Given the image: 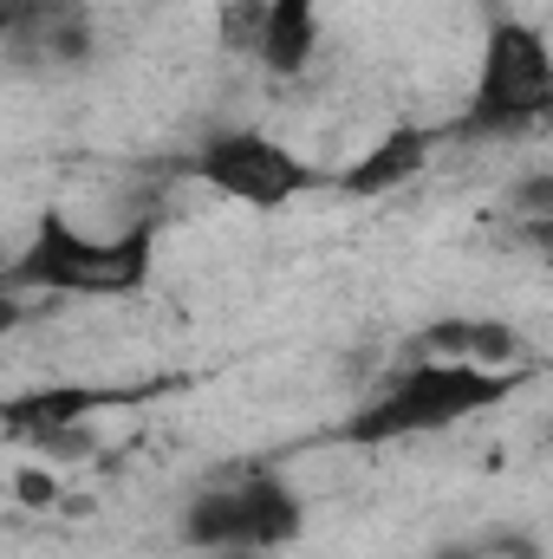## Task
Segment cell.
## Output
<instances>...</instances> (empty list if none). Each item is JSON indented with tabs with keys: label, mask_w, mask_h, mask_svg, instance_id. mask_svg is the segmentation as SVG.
I'll return each mask as SVG.
<instances>
[{
	"label": "cell",
	"mask_w": 553,
	"mask_h": 559,
	"mask_svg": "<svg viewBox=\"0 0 553 559\" xmlns=\"http://www.w3.org/2000/svg\"><path fill=\"white\" fill-rule=\"evenodd\" d=\"M163 391H176V378H163V384H26L0 404V429H7V442L39 449V455H85L98 417L138 411Z\"/></svg>",
	"instance_id": "5"
},
{
	"label": "cell",
	"mask_w": 553,
	"mask_h": 559,
	"mask_svg": "<svg viewBox=\"0 0 553 559\" xmlns=\"http://www.w3.org/2000/svg\"><path fill=\"white\" fill-rule=\"evenodd\" d=\"M495 228H502L515 248L548 254L553 261V169H534V176H521V182L502 189V202H495Z\"/></svg>",
	"instance_id": "11"
},
{
	"label": "cell",
	"mask_w": 553,
	"mask_h": 559,
	"mask_svg": "<svg viewBox=\"0 0 553 559\" xmlns=\"http://www.w3.org/2000/svg\"><path fill=\"white\" fill-rule=\"evenodd\" d=\"M436 559H541V547L528 534H475V540H456Z\"/></svg>",
	"instance_id": "13"
},
{
	"label": "cell",
	"mask_w": 553,
	"mask_h": 559,
	"mask_svg": "<svg viewBox=\"0 0 553 559\" xmlns=\"http://www.w3.org/2000/svg\"><path fill=\"white\" fill-rule=\"evenodd\" d=\"M521 391V371H489V365H449V358H411L404 371H391L378 384V397H365L345 417V442L358 449H385V442H416L436 429H456L469 417L502 411Z\"/></svg>",
	"instance_id": "2"
},
{
	"label": "cell",
	"mask_w": 553,
	"mask_h": 559,
	"mask_svg": "<svg viewBox=\"0 0 553 559\" xmlns=\"http://www.w3.org/2000/svg\"><path fill=\"white\" fill-rule=\"evenodd\" d=\"M449 143V124H385L378 138L365 143L339 176H332V189L339 195H352V202H378V195H398L404 182H416L430 163H436V150Z\"/></svg>",
	"instance_id": "8"
},
{
	"label": "cell",
	"mask_w": 553,
	"mask_h": 559,
	"mask_svg": "<svg viewBox=\"0 0 553 559\" xmlns=\"http://www.w3.org/2000/svg\"><path fill=\"white\" fill-rule=\"evenodd\" d=\"M189 169H196L215 195H228V202H242V209H255V215H280V209H293V202L313 189V163H306L293 143H280L274 131H248V124L209 131Z\"/></svg>",
	"instance_id": "6"
},
{
	"label": "cell",
	"mask_w": 553,
	"mask_h": 559,
	"mask_svg": "<svg viewBox=\"0 0 553 559\" xmlns=\"http://www.w3.org/2000/svg\"><path fill=\"white\" fill-rule=\"evenodd\" d=\"M156 254H163V222L143 209L118 228H85L66 209H46L33 222V235L13 248L7 261V299L39 293V299H138L156 280Z\"/></svg>",
	"instance_id": "1"
},
{
	"label": "cell",
	"mask_w": 553,
	"mask_h": 559,
	"mask_svg": "<svg viewBox=\"0 0 553 559\" xmlns=\"http://www.w3.org/2000/svg\"><path fill=\"white\" fill-rule=\"evenodd\" d=\"M92 33V0H0V52L13 72L85 66Z\"/></svg>",
	"instance_id": "7"
},
{
	"label": "cell",
	"mask_w": 553,
	"mask_h": 559,
	"mask_svg": "<svg viewBox=\"0 0 553 559\" xmlns=\"http://www.w3.org/2000/svg\"><path fill=\"white\" fill-rule=\"evenodd\" d=\"M306 527V501L274 468H242L222 481H202L183 501V547L209 559H268L286 554Z\"/></svg>",
	"instance_id": "4"
},
{
	"label": "cell",
	"mask_w": 553,
	"mask_h": 559,
	"mask_svg": "<svg viewBox=\"0 0 553 559\" xmlns=\"http://www.w3.org/2000/svg\"><path fill=\"white\" fill-rule=\"evenodd\" d=\"M411 358H449V365H489V371H521L528 338L495 319V312H443L430 325H416Z\"/></svg>",
	"instance_id": "9"
},
{
	"label": "cell",
	"mask_w": 553,
	"mask_h": 559,
	"mask_svg": "<svg viewBox=\"0 0 553 559\" xmlns=\"http://www.w3.org/2000/svg\"><path fill=\"white\" fill-rule=\"evenodd\" d=\"M553 124V39L521 20V13H495L475 52V85L449 124V138L469 143H508Z\"/></svg>",
	"instance_id": "3"
},
{
	"label": "cell",
	"mask_w": 553,
	"mask_h": 559,
	"mask_svg": "<svg viewBox=\"0 0 553 559\" xmlns=\"http://www.w3.org/2000/svg\"><path fill=\"white\" fill-rule=\"evenodd\" d=\"M215 20H222V46H228V52H242V59H255V52H261L268 0H222V7H215Z\"/></svg>",
	"instance_id": "12"
},
{
	"label": "cell",
	"mask_w": 553,
	"mask_h": 559,
	"mask_svg": "<svg viewBox=\"0 0 553 559\" xmlns=\"http://www.w3.org/2000/svg\"><path fill=\"white\" fill-rule=\"evenodd\" d=\"M319 52V0H268V33L255 66L268 79H299Z\"/></svg>",
	"instance_id": "10"
}]
</instances>
